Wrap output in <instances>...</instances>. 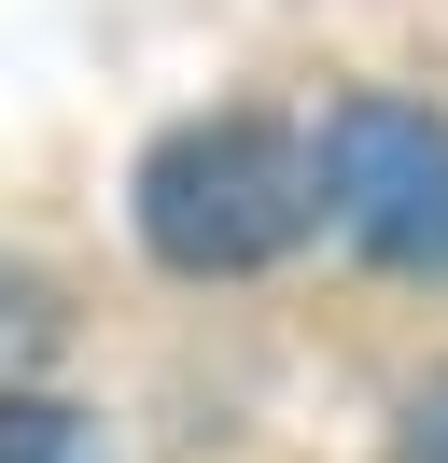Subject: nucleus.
I'll return each instance as SVG.
<instances>
[{"mask_svg": "<svg viewBox=\"0 0 448 463\" xmlns=\"http://www.w3.org/2000/svg\"><path fill=\"white\" fill-rule=\"evenodd\" d=\"M392 463H448V365L406 393V435H392Z\"/></svg>", "mask_w": 448, "mask_h": 463, "instance_id": "obj_5", "label": "nucleus"}, {"mask_svg": "<svg viewBox=\"0 0 448 463\" xmlns=\"http://www.w3.org/2000/svg\"><path fill=\"white\" fill-rule=\"evenodd\" d=\"M56 337H70V295H56L28 253H0V393H28V379L56 365Z\"/></svg>", "mask_w": 448, "mask_h": 463, "instance_id": "obj_3", "label": "nucleus"}, {"mask_svg": "<svg viewBox=\"0 0 448 463\" xmlns=\"http://www.w3.org/2000/svg\"><path fill=\"white\" fill-rule=\"evenodd\" d=\"M0 463H98V421L56 393H0Z\"/></svg>", "mask_w": 448, "mask_h": 463, "instance_id": "obj_4", "label": "nucleus"}, {"mask_svg": "<svg viewBox=\"0 0 448 463\" xmlns=\"http://www.w3.org/2000/svg\"><path fill=\"white\" fill-rule=\"evenodd\" d=\"M308 169H322V211L378 267H448V127L420 99H336Z\"/></svg>", "mask_w": 448, "mask_h": 463, "instance_id": "obj_2", "label": "nucleus"}, {"mask_svg": "<svg viewBox=\"0 0 448 463\" xmlns=\"http://www.w3.org/2000/svg\"><path fill=\"white\" fill-rule=\"evenodd\" d=\"M322 225V169L280 113H196L140 155V239L182 281H238V267H280Z\"/></svg>", "mask_w": 448, "mask_h": 463, "instance_id": "obj_1", "label": "nucleus"}]
</instances>
